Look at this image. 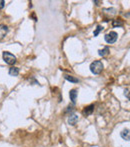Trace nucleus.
Segmentation results:
<instances>
[{
	"label": "nucleus",
	"mask_w": 130,
	"mask_h": 147,
	"mask_svg": "<svg viewBox=\"0 0 130 147\" xmlns=\"http://www.w3.org/2000/svg\"><path fill=\"white\" fill-rule=\"evenodd\" d=\"M78 116L76 115V114H72V115H70L68 117V123L70 124V125H75V124L78 122Z\"/></svg>",
	"instance_id": "0eeeda50"
},
{
	"label": "nucleus",
	"mask_w": 130,
	"mask_h": 147,
	"mask_svg": "<svg viewBox=\"0 0 130 147\" xmlns=\"http://www.w3.org/2000/svg\"><path fill=\"white\" fill-rule=\"evenodd\" d=\"M64 78L66 79L67 81L69 82H72V83H78L79 82V79L78 78H75L74 76H71V75H64Z\"/></svg>",
	"instance_id": "9d476101"
},
{
	"label": "nucleus",
	"mask_w": 130,
	"mask_h": 147,
	"mask_svg": "<svg viewBox=\"0 0 130 147\" xmlns=\"http://www.w3.org/2000/svg\"><path fill=\"white\" fill-rule=\"evenodd\" d=\"M18 74H19V68H17V67H11V68L9 69V75L10 76H18Z\"/></svg>",
	"instance_id": "1a4fd4ad"
},
{
	"label": "nucleus",
	"mask_w": 130,
	"mask_h": 147,
	"mask_svg": "<svg viewBox=\"0 0 130 147\" xmlns=\"http://www.w3.org/2000/svg\"><path fill=\"white\" fill-rule=\"evenodd\" d=\"M77 94H78V92H77L76 89H71L70 92H69V96H70V100H71V102H72L73 105H74V104L76 103Z\"/></svg>",
	"instance_id": "39448f33"
},
{
	"label": "nucleus",
	"mask_w": 130,
	"mask_h": 147,
	"mask_svg": "<svg viewBox=\"0 0 130 147\" xmlns=\"http://www.w3.org/2000/svg\"><path fill=\"white\" fill-rule=\"evenodd\" d=\"M103 63L101 62V61H99V60H96V61H94V62H92L90 64V71L93 73V74H100L101 72H102V70H103Z\"/></svg>",
	"instance_id": "f257e3e1"
},
{
	"label": "nucleus",
	"mask_w": 130,
	"mask_h": 147,
	"mask_svg": "<svg viewBox=\"0 0 130 147\" xmlns=\"http://www.w3.org/2000/svg\"><path fill=\"white\" fill-rule=\"evenodd\" d=\"M93 111H94V105L91 104V105H89V106H87V107L84 108V110H83V115L89 116L93 113Z\"/></svg>",
	"instance_id": "423d86ee"
},
{
	"label": "nucleus",
	"mask_w": 130,
	"mask_h": 147,
	"mask_svg": "<svg viewBox=\"0 0 130 147\" xmlns=\"http://www.w3.org/2000/svg\"><path fill=\"white\" fill-rule=\"evenodd\" d=\"M8 26L5 25V24H1L0 25V41H2V40L5 38V36L7 35L8 33Z\"/></svg>",
	"instance_id": "20e7f679"
},
{
	"label": "nucleus",
	"mask_w": 130,
	"mask_h": 147,
	"mask_svg": "<svg viewBox=\"0 0 130 147\" xmlns=\"http://www.w3.org/2000/svg\"><path fill=\"white\" fill-rule=\"evenodd\" d=\"M3 60L5 61L6 64L13 65V64H15V62H16V57L14 56L12 53L8 52V51H5V52H3Z\"/></svg>",
	"instance_id": "f03ea898"
},
{
	"label": "nucleus",
	"mask_w": 130,
	"mask_h": 147,
	"mask_svg": "<svg viewBox=\"0 0 130 147\" xmlns=\"http://www.w3.org/2000/svg\"><path fill=\"white\" fill-rule=\"evenodd\" d=\"M124 95L127 97V99L129 100V89H125V90H124Z\"/></svg>",
	"instance_id": "2eb2a0df"
},
{
	"label": "nucleus",
	"mask_w": 130,
	"mask_h": 147,
	"mask_svg": "<svg viewBox=\"0 0 130 147\" xmlns=\"http://www.w3.org/2000/svg\"><path fill=\"white\" fill-rule=\"evenodd\" d=\"M98 54H99V56H101V57L106 56V55L109 54V48L104 47L103 49H100V50H98Z\"/></svg>",
	"instance_id": "9b49d317"
},
{
	"label": "nucleus",
	"mask_w": 130,
	"mask_h": 147,
	"mask_svg": "<svg viewBox=\"0 0 130 147\" xmlns=\"http://www.w3.org/2000/svg\"><path fill=\"white\" fill-rule=\"evenodd\" d=\"M104 11H108V12H111V13L114 14L115 12H116V9H114V8H108V9H106V8H104Z\"/></svg>",
	"instance_id": "4468645a"
},
{
	"label": "nucleus",
	"mask_w": 130,
	"mask_h": 147,
	"mask_svg": "<svg viewBox=\"0 0 130 147\" xmlns=\"http://www.w3.org/2000/svg\"><path fill=\"white\" fill-rule=\"evenodd\" d=\"M117 38H118V34L115 31H110L104 36V39L107 43L109 44H113L117 41Z\"/></svg>",
	"instance_id": "7ed1b4c3"
},
{
	"label": "nucleus",
	"mask_w": 130,
	"mask_h": 147,
	"mask_svg": "<svg viewBox=\"0 0 130 147\" xmlns=\"http://www.w3.org/2000/svg\"><path fill=\"white\" fill-rule=\"evenodd\" d=\"M93 3H95L96 5H99V3H101V1H96V0H95V1H93Z\"/></svg>",
	"instance_id": "f3484780"
},
{
	"label": "nucleus",
	"mask_w": 130,
	"mask_h": 147,
	"mask_svg": "<svg viewBox=\"0 0 130 147\" xmlns=\"http://www.w3.org/2000/svg\"><path fill=\"white\" fill-rule=\"evenodd\" d=\"M4 6H5V1L4 0H0V9L4 8Z\"/></svg>",
	"instance_id": "dca6fc26"
},
{
	"label": "nucleus",
	"mask_w": 130,
	"mask_h": 147,
	"mask_svg": "<svg viewBox=\"0 0 130 147\" xmlns=\"http://www.w3.org/2000/svg\"><path fill=\"white\" fill-rule=\"evenodd\" d=\"M103 30V26H101V25H98L96 27V29L94 30V32H93V35L94 36H98V34L100 33L101 31Z\"/></svg>",
	"instance_id": "ddd939ff"
},
{
	"label": "nucleus",
	"mask_w": 130,
	"mask_h": 147,
	"mask_svg": "<svg viewBox=\"0 0 130 147\" xmlns=\"http://www.w3.org/2000/svg\"><path fill=\"white\" fill-rule=\"evenodd\" d=\"M122 25H123V22H122V20H120V19H114L112 21L113 27H121Z\"/></svg>",
	"instance_id": "f8f14e48"
},
{
	"label": "nucleus",
	"mask_w": 130,
	"mask_h": 147,
	"mask_svg": "<svg viewBox=\"0 0 130 147\" xmlns=\"http://www.w3.org/2000/svg\"><path fill=\"white\" fill-rule=\"evenodd\" d=\"M120 136L126 141H129L130 139V134H129V129H124L122 130V132L120 133Z\"/></svg>",
	"instance_id": "6e6552de"
}]
</instances>
